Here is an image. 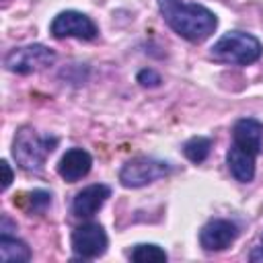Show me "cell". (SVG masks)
Masks as SVG:
<instances>
[{"label":"cell","instance_id":"2","mask_svg":"<svg viewBox=\"0 0 263 263\" xmlns=\"http://www.w3.org/2000/svg\"><path fill=\"white\" fill-rule=\"evenodd\" d=\"M156 2L166 25L177 35H181L191 43H199L208 39L218 27L216 14L201 4L183 2V0H156Z\"/></svg>","mask_w":263,"mask_h":263},{"label":"cell","instance_id":"7","mask_svg":"<svg viewBox=\"0 0 263 263\" xmlns=\"http://www.w3.org/2000/svg\"><path fill=\"white\" fill-rule=\"evenodd\" d=\"M49 31L53 37L58 39H64V37H76V39H84V41H90L97 37L99 29L97 25L82 12H76V10H64L60 12L51 25H49Z\"/></svg>","mask_w":263,"mask_h":263},{"label":"cell","instance_id":"5","mask_svg":"<svg viewBox=\"0 0 263 263\" xmlns=\"http://www.w3.org/2000/svg\"><path fill=\"white\" fill-rule=\"evenodd\" d=\"M171 164L164 162V160H156V158H146V156H140V158H132L127 160L121 171H119V181L123 187H129V189H136V187H144L156 179H162L171 173Z\"/></svg>","mask_w":263,"mask_h":263},{"label":"cell","instance_id":"1","mask_svg":"<svg viewBox=\"0 0 263 263\" xmlns=\"http://www.w3.org/2000/svg\"><path fill=\"white\" fill-rule=\"evenodd\" d=\"M263 150V123L253 117H242L234 123L232 146L226 154V164L230 175L249 183L255 177V158Z\"/></svg>","mask_w":263,"mask_h":263},{"label":"cell","instance_id":"17","mask_svg":"<svg viewBox=\"0 0 263 263\" xmlns=\"http://www.w3.org/2000/svg\"><path fill=\"white\" fill-rule=\"evenodd\" d=\"M0 164H2V171H4V181H2V189H6V187L10 185V181H12V171H10V164H8L6 160H2Z\"/></svg>","mask_w":263,"mask_h":263},{"label":"cell","instance_id":"4","mask_svg":"<svg viewBox=\"0 0 263 263\" xmlns=\"http://www.w3.org/2000/svg\"><path fill=\"white\" fill-rule=\"evenodd\" d=\"M212 58L224 64H236V66H247L253 64L261 58L263 45L257 37L251 33L242 31H230L224 33L214 45H212Z\"/></svg>","mask_w":263,"mask_h":263},{"label":"cell","instance_id":"3","mask_svg":"<svg viewBox=\"0 0 263 263\" xmlns=\"http://www.w3.org/2000/svg\"><path fill=\"white\" fill-rule=\"evenodd\" d=\"M58 138L39 136L31 127H21L12 142V156L23 171L37 173L43 168L45 158L53 152Z\"/></svg>","mask_w":263,"mask_h":263},{"label":"cell","instance_id":"12","mask_svg":"<svg viewBox=\"0 0 263 263\" xmlns=\"http://www.w3.org/2000/svg\"><path fill=\"white\" fill-rule=\"evenodd\" d=\"M0 255H2V261H6V263H18V261H29L31 259L29 247L23 240L12 238L8 234L0 236Z\"/></svg>","mask_w":263,"mask_h":263},{"label":"cell","instance_id":"11","mask_svg":"<svg viewBox=\"0 0 263 263\" xmlns=\"http://www.w3.org/2000/svg\"><path fill=\"white\" fill-rule=\"evenodd\" d=\"M92 166V158L86 150L82 148H70L58 162V173L64 181L68 183H76L78 179L86 177L88 171Z\"/></svg>","mask_w":263,"mask_h":263},{"label":"cell","instance_id":"14","mask_svg":"<svg viewBox=\"0 0 263 263\" xmlns=\"http://www.w3.org/2000/svg\"><path fill=\"white\" fill-rule=\"evenodd\" d=\"M210 150H212V140H210V138H203V136H195V138L187 140L185 146H183V154H185L191 162H195V164L203 162V160L208 158Z\"/></svg>","mask_w":263,"mask_h":263},{"label":"cell","instance_id":"13","mask_svg":"<svg viewBox=\"0 0 263 263\" xmlns=\"http://www.w3.org/2000/svg\"><path fill=\"white\" fill-rule=\"evenodd\" d=\"M49 203H51V195L47 191H41V189H35L31 193L14 195V205L23 208L29 214H41V212H45V208Z\"/></svg>","mask_w":263,"mask_h":263},{"label":"cell","instance_id":"15","mask_svg":"<svg viewBox=\"0 0 263 263\" xmlns=\"http://www.w3.org/2000/svg\"><path fill=\"white\" fill-rule=\"evenodd\" d=\"M132 261L146 263V261H166V251L160 249L158 245H136L134 251L129 253Z\"/></svg>","mask_w":263,"mask_h":263},{"label":"cell","instance_id":"10","mask_svg":"<svg viewBox=\"0 0 263 263\" xmlns=\"http://www.w3.org/2000/svg\"><path fill=\"white\" fill-rule=\"evenodd\" d=\"M109 195H111V189L107 185H103V183H95V185L84 187L82 191L76 193V197L72 201L74 216H78V218H90V216H95L103 208V203L107 201Z\"/></svg>","mask_w":263,"mask_h":263},{"label":"cell","instance_id":"6","mask_svg":"<svg viewBox=\"0 0 263 263\" xmlns=\"http://www.w3.org/2000/svg\"><path fill=\"white\" fill-rule=\"evenodd\" d=\"M53 62H55L53 49H49V47H45L41 43H33V45H25V47H14L4 58L6 70L16 72V74H29L33 70L51 66Z\"/></svg>","mask_w":263,"mask_h":263},{"label":"cell","instance_id":"8","mask_svg":"<svg viewBox=\"0 0 263 263\" xmlns=\"http://www.w3.org/2000/svg\"><path fill=\"white\" fill-rule=\"evenodd\" d=\"M107 234L101 224L86 222L74 228L72 232V249L82 259H97L107 251Z\"/></svg>","mask_w":263,"mask_h":263},{"label":"cell","instance_id":"18","mask_svg":"<svg viewBox=\"0 0 263 263\" xmlns=\"http://www.w3.org/2000/svg\"><path fill=\"white\" fill-rule=\"evenodd\" d=\"M249 259H251V261H263V245H261V247H257V249L249 255Z\"/></svg>","mask_w":263,"mask_h":263},{"label":"cell","instance_id":"9","mask_svg":"<svg viewBox=\"0 0 263 263\" xmlns=\"http://www.w3.org/2000/svg\"><path fill=\"white\" fill-rule=\"evenodd\" d=\"M236 236H238V226L234 222L224 218H214L201 228L199 242L205 251H224L236 240Z\"/></svg>","mask_w":263,"mask_h":263},{"label":"cell","instance_id":"16","mask_svg":"<svg viewBox=\"0 0 263 263\" xmlns=\"http://www.w3.org/2000/svg\"><path fill=\"white\" fill-rule=\"evenodd\" d=\"M138 82L142 86H158L160 84V76L154 72V70H142L138 74Z\"/></svg>","mask_w":263,"mask_h":263}]
</instances>
